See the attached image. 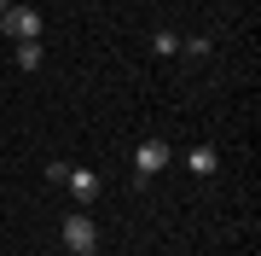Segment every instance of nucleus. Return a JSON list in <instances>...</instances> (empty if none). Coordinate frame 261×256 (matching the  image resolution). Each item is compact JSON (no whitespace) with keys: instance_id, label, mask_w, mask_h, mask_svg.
I'll list each match as a JSON object with an SVG mask.
<instances>
[{"instance_id":"1","label":"nucleus","mask_w":261,"mask_h":256,"mask_svg":"<svg viewBox=\"0 0 261 256\" xmlns=\"http://www.w3.org/2000/svg\"><path fill=\"white\" fill-rule=\"evenodd\" d=\"M0 29L12 35V47H23V41H41V29H47V18H41L35 6H18V0H12V6L0 12Z\"/></svg>"},{"instance_id":"2","label":"nucleus","mask_w":261,"mask_h":256,"mask_svg":"<svg viewBox=\"0 0 261 256\" xmlns=\"http://www.w3.org/2000/svg\"><path fill=\"white\" fill-rule=\"evenodd\" d=\"M168 157H174V152H168L163 140H140V146H134V180L163 175V169H168Z\"/></svg>"},{"instance_id":"3","label":"nucleus","mask_w":261,"mask_h":256,"mask_svg":"<svg viewBox=\"0 0 261 256\" xmlns=\"http://www.w3.org/2000/svg\"><path fill=\"white\" fill-rule=\"evenodd\" d=\"M58 187H70V192H75V204L87 210V204L105 192V180H99V169H82V163H75V169H64V180H58Z\"/></svg>"},{"instance_id":"4","label":"nucleus","mask_w":261,"mask_h":256,"mask_svg":"<svg viewBox=\"0 0 261 256\" xmlns=\"http://www.w3.org/2000/svg\"><path fill=\"white\" fill-rule=\"evenodd\" d=\"M64 245H70V250H93V245H99V227H93V216H87V210L64 216Z\"/></svg>"},{"instance_id":"5","label":"nucleus","mask_w":261,"mask_h":256,"mask_svg":"<svg viewBox=\"0 0 261 256\" xmlns=\"http://www.w3.org/2000/svg\"><path fill=\"white\" fill-rule=\"evenodd\" d=\"M186 169H192V175H215V169H221L215 146H192V152H186Z\"/></svg>"},{"instance_id":"6","label":"nucleus","mask_w":261,"mask_h":256,"mask_svg":"<svg viewBox=\"0 0 261 256\" xmlns=\"http://www.w3.org/2000/svg\"><path fill=\"white\" fill-rule=\"evenodd\" d=\"M151 53H157V58H174L180 53V35H174V29H157V35H151Z\"/></svg>"},{"instance_id":"7","label":"nucleus","mask_w":261,"mask_h":256,"mask_svg":"<svg viewBox=\"0 0 261 256\" xmlns=\"http://www.w3.org/2000/svg\"><path fill=\"white\" fill-rule=\"evenodd\" d=\"M180 53L186 58H209V35H180Z\"/></svg>"},{"instance_id":"8","label":"nucleus","mask_w":261,"mask_h":256,"mask_svg":"<svg viewBox=\"0 0 261 256\" xmlns=\"http://www.w3.org/2000/svg\"><path fill=\"white\" fill-rule=\"evenodd\" d=\"M18 70H41V41H23L18 47Z\"/></svg>"},{"instance_id":"9","label":"nucleus","mask_w":261,"mask_h":256,"mask_svg":"<svg viewBox=\"0 0 261 256\" xmlns=\"http://www.w3.org/2000/svg\"><path fill=\"white\" fill-rule=\"evenodd\" d=\"M70 256H99V245H93V250H70Z\"/></svg>"},{"instance_id":"10","label":"nucleus","mask_w":261,"mask_h":256,"mask_svg":"<svg viewBox=\"0 0 261 256\" xmlns=\"http://www.w3.org/2000/svg\"><path fill=\"white\" fill-rule=\"evenodd\" d=\"M6 6H12V0H0V12H6Z\"/></svg>"}]
</instances>
